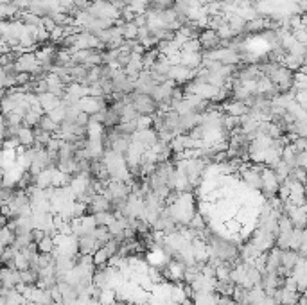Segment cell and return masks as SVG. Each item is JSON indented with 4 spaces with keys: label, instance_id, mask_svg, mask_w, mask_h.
Here are the masks:
<instances>
[{
    "label": "cell",
    "instance_id": "ba28073f",
    "mask_svg": "<svg viewBox=\"0 0 307 305\" xmlns=\"http://www.w3.org/2000/svg\"><path fill=\"white\" fill-rule=\"evenodd\" d=\"M221 112H225V115H230V117H243L248 113V106H246L245 103H237V101H232V99H228V101H225L223 103V110Z\"/></svg>",
    "mask_w": 307,
    "mask_h": 305
},
{
    "label": "cell",
    "instance_id": "4316f807",
    "mask_svg": "<svg viewBox=\"0 0 307 305\" xmlns=\"http://www.w3.org/2000/svg\"><path fill=\"white\" fill-rule=\"evenodd\" d=\"M178 305H194V302H192V298H185V300L180 302Z\"/></svg>",
    "mask_w": 307,
    "mask_h": 305
},
{
    "label": "cell",
    "instance_id": "52a82bcc",
    "mask_svg": "<svg viewBox=\"0 0 307 305\" xmlns=\"http://www.w3.org/2000/svg\"><path fill=\"white\" fill-rule=\"evenodd\" d=\"M201 121V113L189 112L180 115V135H187L191 130H194Z\"/></svg>",
    "mask_w": 307,
    "mask_h": 305
},
{
    "label": "cell",
    "instance_id": "603a6c76",
    "mask_svg": "<svg viewBox=\"0 0 307 305\" xmlns=\"http://www.w3.org/2000/svg\"><path fill=\"white\" fill-rule=\"evenodd\" d=\"M92 260H94V266H95V268H101V266H106V264H108V255H106V251L102 250V248H99V250L95 251L94 255H92Z\"/></svg>",
    "mask_w": 307,
    "mask_h": 305
},
{
    "label": "cell",
    "instance_id": "d4e9b609",
    "mask_svg": "<svg viewBox=\"0 0 307 305\" xmlns=\"http://www.w3.org/2000/svg\"><path fill=\"white\" fill-rule=\"evenodd\" d=\"M135 122H137V130H147V128H151L153 117H149V115H138Z\"/></svg>",
    "mask_w": 307,
    "mask_h": 305
},
{
    "label": "cell",
    "instance_id": "e0dca14e",
    "mask_svg": "<svg viewBox=\"0 0 307 305\" xmlns=\"http://www.w3.org/2000/svg\"><path fill=\"white\" fill-rule=\"evenodd\" d=\"M14 237H16V233L9 228L7 224H5L4 228H0V246H2V248L13 246Z\"/></svg>",
    "mask_w": 307,
    "mask_h": 305
},
{
    "label": "cell",
    "instance_id": "7402d4cb",
    "mask_svg": "<svg viewBox=\"0 0 307 305\" xmlns=\"http://www.w3.org/2000/svg\"><path fill=\"white\" fill-rule=\"evenodd\" d=\"M307 88V77L306 72H293V90H306Z\"/></svg>",
    "mask_w": 307,
    "mask_h": 305
},
{
    "label": "cell",
    "instance_id": "7c38bea8",
    "mask_svg": "<svg viewBox=\"0 0 307 305\" xmlns=\"http://www.w3.org/2000/svg\"><path fill=\"white\" fill-rule=\"evenodd\" d=\"M38 104H40V108L43 110V113L50 112V110H54L56 106H59L61 104V99H58L56 95L52 94H40L38 95Z\"/></svg>",
    "mask_w": 307,
    "mask_h": 305
},
{
    "label": "cell",
    "instance_id": "5bb4252c",
    "mask_svg": "<svg viewBox=\"0 0 307 305\" xmlns=\"http://www.w3.org/2000/svg\"><path fill=\"white\" fill-rule=\"evenodd\" d=\"M92 215H94L95 226H110V224L117 219L115 214H113V212H111V210L97 212V214H92Z\"/></svg>",
    "mask_w": 307,
    "mask_h": 305
},
{
    "label": "cell",
    "instance_id": "d6986e66",
    "mask_svg": "<svg viewBox=\"0 0 307 305\" xmlns=\"http://www.w3.org/2000/svg\"><path fill=\"white\" fill-rule=\"evenodd\" d=\"M47 115L50 117V119H52L54 122H56V124H61L63 121H65V104H59V106H56L54 108V110H50V112H47Z\"/></svg>",
    "mask_w": 307,
    "mask_h": 305
},
{
    "label": "cell",
    "instance_id": "6da1fadb",
    "mask_svg": "<svg viewBox=\"0 0 307 305\" xmlns=\"http://www.w3.org/2000/svg\"><path fill=\"white\" fill-rule=\"evenodd\" d=\"M248 241L252 242V244H254V246L261 251V253H264V251H268V250H272V248L275 246V235H273L272 232L264 230V228H257V226L252 230Z\"/></svg>",
    "mask_w": 307,
    "mask_h": 305
},
{
    "label": "cell",
    "instance_id": "ffe728a7",
    "mask_svg": "<svg viewBox=\"0 0 307 305\" xmlns=\"http://www.w3.org/2000/svg\"><path fill=\"white\" fill-rule=\"evenodd\" d=\"M129 9H131L135 14H146L147 9H149V0H133V2L129 4Z\"/></svg>",
    "mask_w": 307,
    "mask_h": 305
},
{
    "label": "cell",
    "instance_id": "2e32d148",
    "mask_svg": "<svg viewBox=\"0 0 307 305\" xmlns=\"http://www.w3.org/2000/svg\"><path fill=\"white\" fill-rule=\"evenodd\" d=\"M38 130H41V131H47V133H50V135H54L56 131H58V124L50 119L47 113H43V115L40 117V122H38Z\"/></svg>",
    "mask_w": 307,
    "mask_h": 305
},
{
    "label": "cell",
    "instance_id": "3957f363",
    "mask_svg": "<svg viewBox=\"0 0 307 305\" xmlns=\"http://www.w3.org/2000/svg\"><path fill=\"white\" fill-rule=\"evenodd\" d=\"M77 106H79V112L86 113V115H94V113L101 112L108 106L106 99L104 97H90V95H85L77 101Z\"/></svg>",
    "mask_w": 307,
    "mask_h": 305
},
{
    "label": "cell",
    "instance_id": "83f0119b",
    "mask_svg": "<svg viewBox=\"0 0 307 305\" xmlns=\"http://www.w3.org/2000/svg\"><path fill=\"white\" fill-rule=\"evenodd\" d=\"M0 291H2V286H0Z\"/></svg>",
    "mask_w": 307,
    "mask_h": 305
},
{
    "label": "cell",
    "instance_id": "7a4b0ae2",
    "mask_svg": "<svg viewBox=\"0 0 307 305\" xmlns=\"http://www.w3.org/2000/svg\"><path fill=\"white\" fill-rule=\"evenodd\" d=\"M167 79L173 81L176 86H182V85H185L187 81L194 79V70H191V68L183 67V65L176 63V65H171V67H169V72H167Z\"/></svg>",
    "mask_w": 307,
    "mask_h": 305
},
{
    "label": "cell",
    "instance_id": "484cf974",
    "mask_svg": "<svg viewBox=\"0 0 307 305\" xmlns=\"http://www.w3.org/2000/svg\"><path fill=\"white\" fill-rule=\"evenodd\" d=\"M74 2H76V0H58V4H59V7H61L63 13H67L68 9L74 7Z\"/></svg>",
    "mask_w": 307,
    "mask_h": 305
},
{
    "label": "cell",
    "instance_id": "cb8c5ba5",
    "mask_svg": "<svg viewBox=\"0 0 307 305\" xmlns=\"http://www.w3.org/2000/svg\"><path fill=\"white\" fill-rule=\"evenodd\" d=\"M180 52H201V45H200V41H198V38L185 41V43L182 45Z\"/></svg>",
    "mask_w": 307,
    "mask_h": 305
},
{
    "label": "cell",
    "instance_id": "9c48e42d",
    "mask_svg": "<svg viewBox=\"0 0 307 305\" xmlns=\"http://www.w3.org/2000/svg\"><path fill=\"white\" fill-rule=\"evenodd\" d=\"M268 29V16H255L245 25V34H263Z\"/></svg>",
    "mask_w": 307,
    "mask_h": 305
},
{
    "label": "cell",
    "instance_id": "4fadbf2b",
    "mask_svg": "<svg viewBox=\"0 0 307 305\" xmlns=\"http://www.w3.org/2000/svg\"><path fill=\"white\" fill-rule=\"evenodd\" d=\"M34 244H36L38 253H54V250H56V242H54L52 235H45L43 239H40V241L34 242Z\"/></svg>",
    "mask_w": 307,
    "mask_h": 305
},
{
    "label": "cell",
    "instance_id": "9a60e30c",
    "mask_svg": "<svg viewBox=\"0 0 307 305\" xmlns=\"http://www.w3.org/2000/svg\"><path fill=\"white\" fill-rule=\"evenodd\" d=\"M160 58V52H158V49H147L142 52V67L144 70H149V68L153 67V63L156 61V59Z\"/></svg>",
    "mask_w": 307,
    "mask_h": 305
},
{
    "label": "cell",
    "instance_id": "30bf717a",
    "mask_svg": "<svg viewBox=\"0 0 307 305\" xmlns=\"http://www.w3.org/2000/svg\"><path fill=\"white\" fill-rule=\"evenodd\" d=\"M201 61H203L201 52H180V65L191 68V70L200 68Z\"/></svg>",
    "mask_w": 307,
    "mask_h": 305
},
{
    "label": "cell",
    "instance_id": "8fae6325",
    "mask_svg": "<svg viewBox=\"0 0 307 305\" xmlns=\"http://www.w3.org/2000/svg\"><path fill=\"white\" fill-rule=\"evenodd\" d=\"M16 142L18 148H32L34 146V130L20 126V130L16 133Z\"/></svg>",
    "mask_w": 307,
    "mask_h": 305
},
{
    "label": "cell",
    "instance_id": "ac0fdd59",
    "mask_svg": "<svg viewBox=\"0 0 307 305\" xmlns=\"http://www.w3.org/2000/svg\"><path fill=\"white\" fill-rule=\"evenodd\" d=\"M115 130L119 131L120 135H126V137H131V135L137 131V122L135 121H128V122H119L115 126Z\"/></svg>",
    "mask_w": 307,
    "mask_h": 305
},
{
    "label": "cell",
    "instance_id": "5b68a950",
    "mask_svg": "<svg viewBox=\"0 0 307 305\" xmlns=\"http://www.w3.org/2000/svg\"><path fill=\"white\" fill-rule=\"evenodd\" d=\"M131 140L137 144H140L144 149H151L156 142H158V135L153 128H147V130H137L133 135H131Z\"/></svg>",
    "mask_w": 307,
    "mask_h": 305
},
{
    "label": "cell",
    "instance_id": "8992f818",
    "mask_svg": "<svg viewBox=\"0 0 307 305\" xmlns=\"http://www.w3.org/2000/svg\"><path fill=\"white\" fill-rule=\"evenodd\" d=\"M198 41L201 45V50H214L218 49V47H221V40H219L218 32L209 29V27L201 29V32L198 34Z\"/></svg>",
    "mask_w": 307,
    "mask_h": 305
},
{
    "label": "cell",
    "instance_id": "277c9868",
    "mask_svg": "<svg viewBox=\"0 0 307 305\" xmlns=\"http://www.w3.org/2000/svg\"><path fill=\"white\" fill-rule=\"evenodd\" d=\"M156 85H158V81L155 79V76H153L151 72L142 70L140 74H138L137 79H135V92H138V94L151 95V92L155 90Z\"/></svg>",
    "mask_w": 307,
    "mask_h": 305
},
{
    "label": "cell",
    "instance_id": "44dd1931",
    "mask_svg": "<svg viewBox=\"0 0 307 305\" xmlns=\"http://www.w3.org/2000/svg\"><path fill=\"white\" fill-rule=\"evenodd\" d=\"M50 137H52V135L47 133V131H41V130H38V128H34V146L45 148V146L49 144Z\"/></svg>",
    "mask_w": 307,
    "mask_h": 305
}]
</instances>
